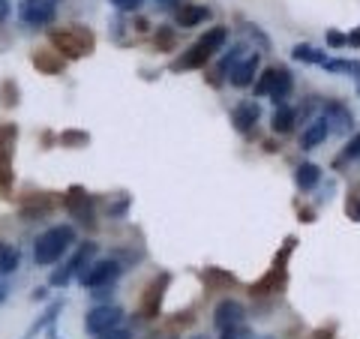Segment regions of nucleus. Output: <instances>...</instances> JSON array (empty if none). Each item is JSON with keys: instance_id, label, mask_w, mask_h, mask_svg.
<instances>
[{"instance_id": "obj_1", "label": "nucleus", "mask_w": 360, "mask_h": 339, "mask_svg": "<svg viewBox=\"0 0 360 339\" xmlns=\"http://www.w3.org/2000/svg\"><path fill=\"white\" fill-rule=\"evenodd\" d=\"M229 42V27H210L205 37H201L198 42H193L189 49L180 54V58L172 63L174 72H186V70H201L213 54L222 51V45Z\"/></svg>"}, {"instance_id": "obj_2", "label": "nucleus", "mask_w": 360, "mask_h": 339, "mask_svg": "<svg viewBox=\"0 0 360 339\" xmlns=\"http://www.w3.org/2000/svg\"><path fill=\"white\" fill-rule=\"evenodd\" d=\"M75 243V229L72 225H54V229L42 231L33 243V262L39 267L45 264H54L60 255L70 252V246Z\"/></svg>"}, {"instance_id": "obj_3", "label": "nucleus", "mask_w": 360, "mask_h": 339, "mask_svg": "<svg viewBox=\"0 0 360 339\" xmlns=\"http://www.w3.org/2000/svg\"><path fill=\"white\" fill-rule=\"evenodd\" d=\"M49 39H51L54 49H58L60 58H72V60L90 54V51H94V45H96L94 33H90L87 27H82V25H70V27L51 30Z\"/></svg>"}, {"instance_id": "obj_4", "label": "nucleus", "mask_w": 360, "mask_h": 339, "mask_svg": "<svg viewBox=\"0 0 360 339\" xmlns=\"http://www.w3.org/2000/svg\"><path fill=\"white\" fill-rule=\"evenodd\" d=\"M94 255H96V243H84V246H78L75 250V255L66 262L60 270H54L51 274V286H66L72 276H82L84 270L90 267V262H94Z\"/></svg>"}, {"instance_id": "obj_5", "label": "nucleus", "mask_w": 360, "mask_h": 339, "mask_svg": "<svg viewBox=\"0 0 360 339\" xmlns=\"http://www.w3.org/2000/svg\"><path fill=\"white\" fill-rule=\"evenodd\" d=\"M120 274H123V267L115 262V258H103V262L90 264L78 279H82L84 288H108V286H115Z\"/></svg>"}, {"instance_id": "obj_6", "label": "nucleus", "mask_w": 360, "mask_h": 339, "mask_svg": "<svg viewBox=\"0 0 360 339\" xmlns=\"http://www.w3.org/2000/svg\"><path fill=\"white\" fill-rule=\"evenodd\" d=\"M63 205H66V210L72 213V219H78V222H87V225H94L96 219V210H94V196H90L87 189H82V186H70L66 189V196H63Z\"/></svg>"}, {"instance_id": "obj_7", "label": "nucleus", "mask_w": 360, "mask_h": 339, "mask_svg": "<svg viewBox=\"0 0 360 339\" xmlns=\"http://www.w3.org/2000/svg\"><path fill=\"white\" fill-rule=\"evenodd\" d=\"M120 321H123V309L103 303V307H94V309L87 312L84 327L94 336H99V333H108V331H115V327H120Z\"/></svg>"}, {"instance_id": "obj_8", "label": "nucleus", "mask_w": 360, "mask_h": 339, "mask_svg": "<svg viewBox=\"0 0 360 339\" xmlns=\"http://www.w3.org/2000/svg\"><path fill=\"white\" fill-rule=\"evenodd\" d=\"M54 13H58V6H54V0H25L18 9V15L25 25L30 27H45L54 21Z\"/></svg>"}, {"instance_id": "obj_9", "label": "nucleus", "mask_w": 360, "mask_h": 339, "mask_svg": "<svg viewBox=\"0 0 360 339\" xmlns=\"http://www.w3.org/2000/svg\"><path fill=\"white\" fill-rule=\"evenodd\" d=\"M168 282H172V279H168V274H162V276H156L148 288H144V298H141V315H144V319H156V315H160Z\"/></svg>"}, {"instance_id": "obj_10", "label": "nucleus", "mask_w": 360, "mask_h": 339, "mask_svg": "<svg viewBox=\"0 0 360 339\" xmlns=\"http://www.w3.org/2000/svg\"><path fill=\"white\" fill-rule=\"evenodd\" d=\"M255 72H258V51L243 54V58L231 66V70H229V82L234 87H250L255 82Z\"/></svg>"}, {"instance_id": "obj_11", "label": "nucleus", "mask_w": 360, "mask_h": 339, "mask_svg": "<svg viewBox=\"0 0 360 339\" xmlns=\"http://www.w3.org/2000/svg\"><path fill=\"white\" fill-rule=\"evenodd\" d=\"M243 315H246L243 303H238V300H222L219 307H217V312H213V321H217L219 331H229V327H240L243 324Z\"/></svg>"}, {"instance_id": "obj_12", "label": "nucleus", "mask_w": 360, "mask_h": 339, "mask_svg": "<svg viewBox=\"0 0 360 339\" xmlns=\"http://www.w3.org/2000/svg\"><path fill=\"white\" fill-rule=\"evenodd\" d=\"M328 135H330V123L324 120V115H321V117H312L309 127L303 129V135H300V148H303V151L319 148V144L328 139Z\"/></svg>"}, {"instance_id": "obj_13", "label": "nucleus", "mask_w": 360, "mask_h": 339, "mask_svg": "<svg viewBox=\"0 0 360 339\" xmlns=\"http://www.w3.org/2000/svg\"><path fill=\"white\" fill-rule=\"evenodd\" d=\"M258 117H262V108H258V103H240L238 108H234V115H231L238 132H252Z\"/></svg>"}, {"instance_id": "obj_14", "label": "nucleus", "mask_w": 360, "mask_h": 339, "mask_svg": "<svg viewBox=\"0 0 360 339\" xmlns=\"http://www.w3.org/2000/svg\"><path fill=\"white\" fill-rule=\"evenodd\" d=\"M207 18H210V9L201 6V4H180L177 6V25L180 27H195Z\"/></svg>"}, {"instance_id": "obj_15", "label": "nucleus", "mask_w": 360, "mask_h": 339, "mask_svg": "<svg viewBox=\"0 0 360 339\" xmlns=\"http://www.w3.org/2000/svg\"><path fill=\"white\" fill-rule=\"evenodd\" d=\"M324 120L333 123L340 132H348L354 127V117H352V111H348L342 103H324Z\"/></svg>"}, {"instance_id": "obj_16", "label": "nucleus", "mask_w": 360, "mask_h": 339, "mask_svg": "<svg viewBox=\"0 0 360 339\" xmlns=\"http://www.w3.org/2000/svg\"><path fill=\"white\" fill-rule=\"evenodd\" d=\"M15 139H18V127L15 123H4L0 127V168H9V162H13Z\"/></svg>"}, {"instance_id": "obj_17", "label": "nucleus", "mask_w": 360, "mask_h": 339, "mask_svg": "<svg viewBox=\"0 0 360 339\" xmlns=\"http://www.w3.org/2000/svg\"><path fill=\"white\" fill-rule=\"evenodd\" d=\"M33 66H37L39 72H45V75H58V72H63V58L58 51H33Z\"/></svg>"}, {"instance_id": "obj_18", "label": "nucleus", "mask_w": 360, "mask_h": 339, "mask_svg": "<svg viewBox=\"0 0 360 339\" xmlns=\"http://www.w3.org/2000/svg\"><path fill=\"white\" fill-rule=\"evenodd\" d=\"M319 180H321V168L315 165V162H300L297 165V172H295V184L300 189H312V186H319Z\"/></svg>"}, {"instance_id": "obj_19", "label": "nucleus", "mask_w": 360, "mask_h": 339, "mask_svg": "<svg viewBox=\"0 0 360 339\" xmlns=\"http://www.w3.org/2000/svg\"><path fill=\"white\" fill-rule=\"evenodd\" d=\"M297 120V111L288 108L285 103L274 108V117H270V127H274V132H291V127H295Z\"/></svg>"}, {"instance_id": "obj_20", "label": "nucleus", "mask_w": 360, "mask_h": 339, "mask_svg": "<svg viewBox=\"0 0 360 339\" xmlns=\"http://www.w3.org/2000/svg\"><path fill=\"white\" fill-rule=\"evenodd\" d=\"M54 207V198H49V192L45 196H37V198H30L25 207H21V217L25 219H37V217H45V213H51Z\"/></svg>"}, {"instance_id": "obj_21", "label": "nucleus", "mask_w": 360, "mask_h": 339, "mask_svg": "<svg viewBox=\"0 0 360 339\" xmlns=\"http://www.w3.org/2000/svg\"><path fill=\"white\" fill-rule=\"evenodd\" d=\"M18 264H21V252L13 243L0 241V274H15Z\"/></svg>"}, {"instance_id": "obj_22", "label": "nucleus", "mask_w": 360, "mask_h": 339, "mask_svg": "<svg viewBox=\"0 0 360 339\" xmlns=\"http://www.w3.org/2000/svg\"><path fill=\"white\" fill-rule=\"evenodd\" d=\"M291 94V72L285 66H276V82H274V90H270V99L283 105V99Z\"/></svg>"}, {"instance_id": "obj_23", "label": "nucleus", "mask_w": 360, "mask_h": 339, "mask_svg": "<svg viewBox=\"0 0 360 339\" xmlns=\"http://www.w3.org/2000/svg\"><path fill=\"white\" fill-rule=\"evenodd\" d=\"M291 54H295V60H303V63H319V66L328 63V54L319 51V49H312V45H307V42L295 45V49H291Z\"/></svg>"}, {"instance_id": "obj_24", "label": "nucleus", "mask_w": 360, "mask_h": 339, "mask_svg": "<svg viewBox=\"0 0 360 339\" xmlns=\"http://www.w3.org/2000/svg\"><path fill=\"white\" fill-rule=\"evenodd\" d=\"M0 105L4 108L18 105V84L13 82V78H6V82L0 84Z\"/></svg>"}, {"instance_id": "obj_25", "label": "nucleus", "mask_w": 360, "mask_h": 339, "mask_svg": "<svg viewBox=\"0 0 360 339\" xmlns=\"http://www.w3.org/2000/svg\"><path fill=\"white\" fill-rule=\"evenodd\" d=\"M90 141V135L87 132H78V129H66L60 135V144L63 148H84V144Z\"/></svg>"}, {"instance_id": "obj_26", "label": "nucleus", "mask_w": 360, "mask_h": 339, "mask_svg": "<svg viewBox=\"0 0 360 339\" xmlns=\"http://www.w3.org/2000/svg\"><path fill=\"white\" fill-rule=\"evenodd\" d=\"M274 82H276V66H270V70H264V75L258 78L255 96H270V90H274Z\"/></svg>"}, {"instance_id": "obj_27", "label": "nucleus", "mask_w": 360, "mask_h": 339, "mask_svg": "<svg viewBox=\"0 0 360 339\" xmlns=\"http://www.w3.org/2000/svg\"><path fill=\"white\" fill-rule=\"evenodd\" d=\"M354 156H360V132L354 135V139H352V141H348V148L342 151V156H340V162H342V160H354Z\"/></svg>"}, {"instance_id": "obj_28", "label": "nucleus", "mask_w": 360, "mask_h": 339, "mask_svg": "<svg viewBox=\"0 0 360 339\" xmlns=\"http://www.w3.org/2000/svg\"><path fill=\"white\" fill-rule=\"evenodd\" d=\"M111 4H115L120 13H135V9H141L144 0H111Z\"/></svg>"}, {"instance_id": "obj_29", "label": "nucleus", "mask_w": 360, "mask_h": 339, "mask_svg": "<svg viewBox=\"0 0 360 339\" xmlns=\"http://www.w3.org/2000/svg\"><path fill=\"white\" fill-rule=\"evenodd\" d=\"M96 339H132V333L123 331V327H115V331H108V333H99Z\"/></svg>"}, {"instance_id": "obj_30", "label": "nucleus", "mask_w": 360, "mask_h": 339, "mask_svg": "<svg viewBox=\"0 0 360 339\" xmlns=\"http://www.w3.org/2000/svg\"><path fill=\"white\" fill-rule=\"evenodd\" d=\"M156 39H160V45H165V49H168V45L174 42V30H172V27H162V30H160V37H156Z\"/></svg>"}, {"instance_id": "obj_31", "label": "nucleus", "mask_w": 360, "mask_h": 339, "mask_svg": "<svg viewBox=\"0 0 360 339\" xmlns=\"http://www.w3.org/2000/svg\"><path fill=\"white\" fill-rule=\"evenodd\" d=\"M328 42L333 45V49H340V45H348V37H342V33L330 30V33H328Z\"/></svg>"}, {"instance_id": "obj_32", "label": "nucleus", "mask_w": 360, "mask_h": 339, "mask_svg": "<svg viewBox=\"0 0 360 339\" xmlns=\"http://www.w3.org/2000/svg\"><path fill=\"white\" fill-rule=\"evenodd\" d=\"M222 339H246V331L243 327H229V331H222Z\"/></svg>"}, {"instance_id": "obj_33", "label": "nucleus", "mask_w": 360, "mask_h": 339, "mask_svg": "<svg viewBox=\"0 0 360 339\" xmlns=\"http://www.w3.org/2000/svg\"><path fill=\"white\" fill-rule=\"evenodd\" d=\"M348 213H352V219L360 222V205H348Z\"/></svg>"}, {"instance_id": "obj_34", "label": "nucleus", "mask_w": 360, "mask_h": 339, "mask_svg": "<svg viewBox=\"0 0 360 339\" xmlns=\"http://www.w3.org/2000/svg\"><path fill=\"white\" fill-rule=\"evenodd\" d=\"M156 4H160L162 9H168V6H174V0H156Z\"/></svg>"}, {"instance_id": "obj_35", "label": "nucleus", "mask_w": 360, "mask_h": 339, "mask_svg": "<svg viewBox=\"0 0 360 339\" xmlns=\"http://www.w3.org/2000/svg\"><path fill=\"white\" fill-rule=\"evenodd\" d=\"M4 300H6V286L0 282V303H4Z\"/></svg>"}, {"instance_id": "obj_36", "label": "nucleus", "mask_w": 360, "mask_h": 339, "mask_svg": "<svg viewBox=\"0 0 360 339\" xmlns=\"http://www.w3.org/2000/svg\"><path fill=\"white\" fill-rule=\"evenodd\" d=\"M193 339H205V336H193Z\"/></svg>"}]
</instances>
